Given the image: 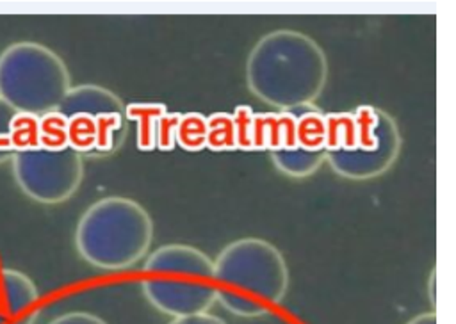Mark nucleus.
<instances>
[{"instance_id": "nucleus-1", "label": "nucleus", "mask_w": 456, "mask_h": 324, "mask_svg": "<svg viewBox=\"0 0 456 324\" xmlns=\"http://www.w3.org/2000/svg\"><path fill=\"white\" fill-rule=\"evenodd\" d=\"M328 80V59L310 36L280 28L262 36L246 59L248 89L280 110L314 105Z\"/></svg>"}, {"instance_id": "nucleus-2", "label": "nucleus", "mask_w": 456, "mask_h": 324, "mask_svg": "<svg viewBox=\"0 0 456 324\" xmlns=\"http://www.w3.org/2000/svg\"><path fill=\"white\" fill-rule=\"evenodd\" d=\"M151 239L150 214L125 196H105L94 201L75 228V247L80 258L105 271L135 265L148 253Z\"/></svg>"}, {"instance_id": "nucleus-3", "label": "nucleus", "mask_w": 456, "mask_h": 324, "mask_svg": "<svg viewBox=\"0 0 456 324\" xmlns=\"http://www.w3.org/2000/svg\"><path fill=\"white\" fill-rule=\"evenodd\" d=\"M69 87V71L52 48L25 39L0 52V100L14 112L55 110Z\"/></svg>"}, {"instance_id": "nucleus-4", "label": "nucleus", "mask_w": 456, "mask_h": 324, "mask_svg": "<svg viewBox=\"0 0 456 324\" xmlns=\"http://www.w3.org/2000/svg\"><path fill=\"white\" fill-rule=\"evenodd\" d=\"M214 279L274 306L287 294L289 269L271 242L244 237L221 249L214 262Z\"/></svg>"}, {"instance_id": "nucleus-5", "label": "nucleus", "mask_w": 456, "mask_h": 324, "mask_svg": "<svg viewBox=\"0 0 456 324\" xmlns=\"http://www.w3.org/2000/svg\"><path fill=\"white\" fill-rule=\"evenodd\" d=\"M12 176L20 190L43 205L69 199L82 183V157L71 148L50 151L43 148L11 155Z\"/></svg>"}, {"instance_id": "nucleus-6", "label": "nucleus", "mask_w": 456, "mask_h": 324, "mask_svg": "<svg viewBox=\"0 0 456 324\" xmlns=\"http://www.w3.org/2000/svg\"><path fill=\"white\" fill-rule=\"evenodd\" d=\"M144 297L162 313L178 317L207 313L216 303L217 285L207 279L176 278V276H155L141 281Z\"/></svg>"}, {"instance_id": "nucleus-7", "label": "nucleus", "mask_w": 456, "mask_h": 324, "mask_svg": "<svg viewBox=\"0 0 456 324\" xmlns=\"http://www.w3.org/2000/svg\"><path fill=\"white\" fill-rule=\"evenodd\" d=\"M401 151V134L397 123H388L379 146L372 151L362 150H338L326 151V160L331 169L349 180H370L387 173L397 160Z\"/></svg>"}, {"instance_id": "nucleus-8", "label": "nucleus", "mask_w": 456, "mask_h": 324, "mask_svg": "<svg viewBox=\"0 0 456 324\" xmlns=\"http://www.w3.org/2000/svg\"><path fill=\"white\" fill-rule=\"evenodd\" d=\"M39 292L21 271L0 267V324H34Z\"/></svg>"}, {"instance_id": "nucleus-9", "label": "nucleus", "mask_w": 456, "mask_h": 324, "mask_svg": "<svg viewBox=\"0 0 456 324\" xmlns=\"http://www.w3.org/2000/svg\"><path fill=\"white\" fill-rule=\"evenodd\" d=\"M144 272L155 276H185L214 279V262L200 249L185 244H166L144 262Z\"/></svg>"}, {"instance_id": "nucleus-10", "label": "nucleus", "mask_w": 456, "mask_h": 324, "mask_svg": "<svg viewBox=\"0 0 456 324\" xmlns=\"http://www.w3.org/2000/svg\"><path fill=\"white\" fill-rule=\"evenodd\" d=\"M57 110L66 117L73 114H89L94 117L103 112H125V105L121 98L107 87L98 84H78L68 89Z\"/></svg>"}, {"instance_id": "nucleus-11", "label": "nucleus", "mask_w": 456, "mask_h": 324, "mask_svg": "<svg viewBox=\"0 0 456 324\" xmlns=\"http://www.w3.org/2000/svg\"><path fill=\"white\" fill-rule=\"evenodd\" d=\"M167 110V105L160 101H134L125 107V119L135 123V144L141 151L157 150V123Z\"/></svg>"}, {"instance_id": "nucleus-12", "label": "nucleus", "mask_w": 456, "mask_h": 324, "mask_svg": "<svg viewBox=\"0 0 456 324\" xmlns=\"http://www.w3.org/2000/svg\"><path fill=\"white\" fill-rule=\"evenodd\" d=\"M269 155L276 169L292 178H306L314 174L321 167V164L326 160L324 150L312 151V150H303L299 146L290 150H276V151H271Z\"/></svg>"}, {"instance_id": "nucleus-13", "label": "nucleus", "mask_w": 456, "mask_h": 324, "mask_svg": "<svg viewBox=\"0 0 456 324\" xmlns=\"http://www.w3.org/2000/svg\"><path fill=\"white\" fill-rule=\"evenodd\" d=\"M296 114V139L297 146L303 150L319 151L324 150L326 141V123L324 114L315 105L290 109Z\"/></svg>"}, {"instance_id": "nucleus-14", "label": "nucleus", "mask_w": 456, "mask_h": 324, "mask_svg": "<svg viewBox=\"0 0 456 324\" xmlns=\"http://www.w3.org/2000/svg\"><path fill=\"white\" fill-rule=\"evenodd\" d=\"M326 141L324 151L356 148V119L353 110H337L324 114Z\"/></svg>"}, {"instance_id": "nucleus-15", "label": "nucleus", "mask_w": 456, "mask_h": 324, "mask_svg": "<svg viewBox=\"0 0 456 324\" xmlns=\"http://www.w3.org/2000/svg\"><path fill=\"white\" fill-rule=\"evenodd\" d=\"M7 139L12 153L39 148V116L14 112L7 125Z\"/></svg>"}, {"instance_id": "nucleus-16", "label": "nucleus", "mask_w": 456, "mask_h": 324, "mask_svg": "<svg viewBox=\"0 0 456 324\" xmlns=\"http://www.w3.org/2000/svg\"><path fill=\"white\" fill-rule=\"evenodd\" d=\"M96 121V146L93 155L114 153L125 137V114L123 112H103L94 116Z\"/></svg>"}, {"instance_id": "nucleus-17", "label": "nucleus", "mask_w": 456, "mask_h": 324, "mask_svg": "<svg viewBox=\"0 0 456 324\" xmlns=\"http://www.w3.org/2000/svg\"><path fill=\"white\" fill-rule=\"evenodd\" d=\"M176 144L191 153L201 151L207 146V116L198 110L182 114L176 128Z\"/></svg>"}, {"instance_id": "nucleus-18", "label": "nucleus", "mask_w": 456, "mask_h": 324, "mask_svg": "<svg viewBox=\"0 0 456 324\" xmlns=\"http://www.w3.org/2000/svg\"><path fill=\"white\" fill-rule=\"evenodd\" d=\"M39 148L50 151L68 148V117L57 109L39 116Z\"/></svg>"}, {"instance_id": "nucleus-19", "label": "nucleus", "mask_w": 456, "mask_h": 324, "mask_svg": "<svg viewBox=\"0 0 456 324\" xmlns=\"http://www.w3.org/2000/svg\"><path fill=\"white\" fill-rule=\"evenodd\" d=\"M96 146V121L89 114H73L68 117V148L75 153L93 155Z\"/></svg>"}, {"instance_id": "nucleus-20", "label": "nucleus", "mask_w": 456, "mask_h": 324, "mask_svg": "<svg viewBox=\"0 0 456 324\" xmlns=\"http://www.w3.org/2000/svg\"><path fill=\"white\" fill-rule=\"evenodd\" d=\"M205 148L212 151L237 150L232 114L224 110H216L207 116V146Z\"/></svg>"}, {"instance_id": "nucleus-21", "label": "nucleus", "mask_w": 456, "mask_h": 324, "mask_svg": "<svg viewBox=\"0 0 456 324\" xmlns=\"http://www.w3.org/2000/svg\"><path fill=\"white\" fill-rule=\"evenodd\" d=\"M216 301H219L228 312L239 317H260L269 312V306L264 304L262 301L244 294H237L224 287H217Z\"/></svg>"}, {"instance_id": "nucleus-22", "label": "nucleus", "mask_w": 456, "mask_h": 324, "mask_svg": "<svg viewBox=\"0 0 456 324\" xmlns=\"http://www.w3.org/2000/svg\"><path fill=\"white\" fill-rule=\"evenodd\" d=\"M296 146H297L296 114L292 110L274 112V116H273V148H271V151L290 150V148H296Z\"/></svg>"}, {"instance_id": "nucleus-23", "label": "nucleus", "mask_w": 456, "mask_h": 324, "mask_svg": "<svg viewBox=\"0 0 456 324\" xmlns=\"http://www.w3.org/2000/svg\"><path fill=\"white\" fill-rule=\"evenodd\" d=\"M233 130H235V148L242 151H253L251 134H253V121L255 110L251 105H237L232 112Z\"/></svg>"}, {"instance_id": "nucleus-24", "label": "nucleus", "mask_w": 456, "mask_h": 324, "mask_svg": "<svg viewBox=\"0 0 456 324\" xmlns=\"http://www.w3.org/2000/svg\"><path fill=\"white\" fill-rule=\"evenodd\" d=\"M180 116L182 112H176V110H167L160 116L157 123V132H155L157 150L171 151L176 146V128H178Z\"/></svg>"}, {"instance_id": "nucleus-25", "label": "nucleus", "mask_w": 456, "mask_h": 324, "mask_svg": "<svg viewBox=\"0 0 456 324\" xmlns=\"http://www.w3.org/2000/svg\"><path fill=\"white\" fill-rule=\"evenodd\" d=\"M273 116L274 110L267 112H255L253 121V134H251V144L253 151H271L273 148Z\"/></svg>"}, {"instance_id": "nucleus-26", "label": "nucleus", "mask_w": 456, "mask_h": 324, "mask_svg": "<svg viewBox=\"0 0 456 324\" xmlns=\"http://www.w3.org/2000/svg\"><path fill=\"white\" fill-rule=\"evenodd\" d=\"M12 114H14V110L0 100V164L11 160V155H12V150H11V144L7 139V125H9V119Z\"/></svg>"}, {"instance_id": "nucleus-27", "label": "nucleus", "mask_w": 456, "mask_h": 324, "mask_svg": "<svg viewBox=\"0 0 456 324\" xmlns=\"http://www.w3.org/2000/svg\"><path fill=\"white\" fill-rule=\"evenodd\" d=\"M48 324H107V322L87 312H68L55 317Z\"/></svg>"}, {"instance_id": "nucleus-28", "label": "nucleus", "mask_w": 456, "mask_h": 324, "mask_svg": "<svg viewBox=\"0 0 456 324\" xmlns=\"http://www.w3.org/2000/svg\"><path fill=\"white\" fill-rule=\"evenodd\" d=\"M169 324H226L216 315L210 313H196V315H187V317H178Z\"/></svg>"}, {"instance_id": "nucleus-29", "label": "nucleus", "mask_w": 456, "mask_h": 324, "mask_svg": "<svg viewBox=\"0 0 456 324\" xmlns=\"http://www.w3.org/2000/svg\"><path fill=\"white\" fill-rule=\"evenodd\" d=\"M406 324H436V313L435 312L420 313V315L413 317L411 320H408Z\"/></svg>"}, {"instance_id": "nucleus-30", "label": "nucleus", "mask_w": 456, "mask_h": 324, "mask_svg": "<svg viewBox=\"0 0 456 324\" xmlns=\"http://www.w3.org/2000/svg\"><path fill=\"white\" fill-rule=\"evenodd\" d=\"M433 287H435V272H431V301L435 303V290H433Z\"/></svg>"}]
</instances>
